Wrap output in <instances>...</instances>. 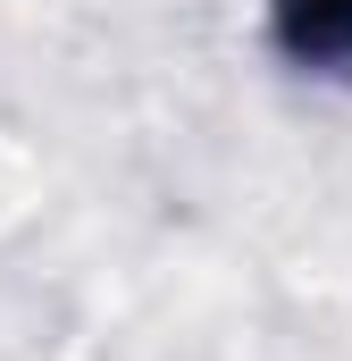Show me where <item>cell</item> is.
Segmentation results:
<instances>
[{
  "mask_svg": "<svg viewBox=\"0 0 352 361\" xmlns=\"http://www.w3.org/2000/svg\"><path fill=\"white\" fill-rule=\"evenodd\" d=\"M268 34L302 76L352 85V0H268Z\"/></svg>",
  "mask_w": 352,
  "mask_h": 361,
  "instance_id": "1",
  "label": "cell"
}]
</instances>
